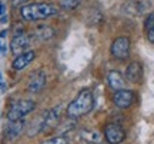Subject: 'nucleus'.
Returning <instances> with one entry per match:
<instances>
[{
	"instance_id": "f3484780",
	"label": "nucleus",
	"mask_w": 154,
	"mask_h": 144,
	"mask_svg": "<svg viewBox=\"0 0 154 144\" xmlns=\"http://www.w3.org/2000/svg\"><path fill=\"white\" fill-rule=\"evenodd\" d=\"M40 144H69V139L66 136H54L47 140H43Z\"/></svg>"
},
{
	"instance_id": "4468645a",
	"label": "nucleus",
	"mask_w": 154,
	"mask_h": 144,
	"mask_svg": "<svg viewBox=\"0 0 154 144\" xmlns=\"http://www.w3.org/2000/svg\"><path fill=\"white\" fill-rule=\"evenodd\" d=\"M24 124L26 123L23 120H19V121H10V124L6 127L5 130V136L7 140H14L16 137H19L22 131L24 130Z\"/></svg>"
},
{
	"instance_id": "20e7f679",
	"label": "nucleus",
	"mask_w": 154,
	"mask_h": 144,
	"mask_svg": "<svg viewBox=\"0 0 154 144\" xmlns=\"http://www.w3.org/2000/svg\"><path fill=\"white\" fill-rule=\"evenodd\" d=\"M130 47H131L130 39L127 36H120V37L113 40V43L110 46V53L117 60H126L130 56Z\"/></svg>"
},
{
	"instance_id": "dca6fc26",
	"label": "nucleus",
	"mask_w": 154,
	"mask_h": 144,
	"mask_svg": "<svg viewBox=\"0 0 154 144\" xmlns=\"http://www.w3.org/2000/svg\"><path fill=\"white\" fill-rule=\"evenodd\" d=\"M36 39L38 40H50L53 36H54V29L51 27V26H37L36 30H34V34H33Z\"/></svg>"
},
{
	"instance_id": "9b49d317",
	"label": "nucleus",
	"mask_w": 154,
	"mask_h": 144,
	"mask_svg": "<svg viewBox=\"0 0 154 144\" xmlns=\"http://www.w3.org/2000/svg\"><path fill=\"white\" fill-rule=\"evenodd\" d=\"M150 7V3H143V2H136V0H128L121 6V9L127 14H141Z\"/></svg>"
},
{
	"instance_id": "6e6552de",
	"label": "nucleus",
	"mask_w": 154,
	"mask_h": 144,
	"mask_svg": "<svg viewBox=\"0 0 154 144\" xmlns=\"http://www.w3.org/2000/svg\"><path fill=\"white\" fill-rule=\"evenodd\" d=\"M46 84V73L43 70H34L29 76L27 90L30 93H38Z\"/></svg>"
},
{
	"instance_id": "a211bd4d",
	"label": "nucleus",
	"mask_w": 154,
	"mask_h": 144,
	"mask_svg": "<svg viewBox=\"0 0 154 144\" xmlns=\"http://www.w3.org/2000/svg\"><path fill=\"white\" fill-rule=\"evenodd\" d=\"M82 3V0H60V6L67 10H73Z\"/></svg>"
},
{
	"instance_id": "f03ea898",
	"label": "nucleus",
	"mask_w": 154,
	"mask_h": 144,
	"mask_svg": "<svg viewBox=\"0 0 154 144\" xmlns=\"http://www.w3.org/2000/svg\"><path fill=\"white\" fill-rule=\"evenodd\" d=\"M57 13H59V7L53 3H29V5L22 6V9H20V16L26 22L44 20Z\"/></svg>"
},
{
	"instance_id": "0eeeda50",
	"label": "nucleus",
	"mask_w": 154,
	"mask_h": 144,
	"mask_svg": "<svg viewBox=\"0 0 154 144\" xmlns=\"http://www.w3.org/2000/svg\"><path fill=\"white\" fill-rule=\"evenodd\" d=\"M113 103L119 109H128L134 103V93L128 89L117 90L113 94Z\"/></svg>"
},
{
	"instance_id": "6ab92c4d",
	"label": "nucleus",
	"mask_w": 154,
	"mask_h": 144,
	"mask_svg": "<svg viewBox=\"0 0 154 144\" xmlns=\"http://www.w3.org/2000/svg\"><path fill=\"white\" fill-rule=\"evenodd\" d=\"M153 24H154V13H151V14L146 19V22H144V29H146V30H149Z\"/></svg>"
},
{
	"instance_id": "9d476101",
	"label": "nucleus",
	"mask_w": 154,
	"mask_h": 144,
	"mask_svg": "<svg viewBox=\"0 0 154 144\" xmlns=\"http://www.w3.org/2000/svg\"><path fill=\"white\" fill-rule=\"evenodd\" d=\"M126 78L130 83H138L143 78V66L140 61H130L127 64Z\"/></svg>"
},
{
	"instance_id": "2eb2a0df",
	"label": "nucleus",
	"mask_w": 154,
	"mask_h": 144,
	"mask_svg": "<svg viewBox=\"0 0 154 144\" xmlns=\"http://www.w3.org/2000/svg\"><path fill=\"white\" fill-rule=\"evenodd\" d=\"M79 136L82 137V140L87 141L91 144H100L101 143V134L96 130H90V128H82L79 131Z\"/></svg>"
},
{
	"instance_id": "423d86ee",
	"label": "nucleus",
	"mask_w": 154,
	"mask_h": 144,
	"mask_svg": "<svg viewBox=\"0 0 154 144\" xmlns=\"http://www.w3.org/2000/svg\"><path fill=\"white\" fill-rule=\"evenodd\" d=\"M32 37L33 36H30V34H20V36H14L10 41V50L11 53L14 56H19L24 53V51H27L30 44H32Z\"/></svg>"
},
{
	"instance_id": "7ed1b4c3",
	"label": "nucleus",
	"mask_w": 154,
	"mask_h": 144,
	"mask_svg": "<svg viewBox=\"0 0 154 144\" xmlns=\"http://www.w3.org/2000/svg\"><path fill=\"white\" fill-rule=\"evenodd\" d=\"M36 107V103L33 100H19L14 101L9 106V110H7V120L9 121H19L23 120V117L32 113Z\"/></svg>"
},
{
	"instance_id": "b1692460",
	"label": "nucleus",
	"mask_w": 154,
	"mask_h": 144,
	"mask_svg": "<svg viewBox=\"0 0 154 144\" xmlns=\"http://www.w3.org/2000/svg\"><path fill=\"white\" fill-rule=\"evenodd\" d=\"M7 20H9V16H7V14H3L2 19H0V23H7Z\"/></svg>"
},
{
	"instance_id": "5701e85b",
	"label": "nucleus",
	"mask_w": 154,
	"mask_h": 144,
	"mask_svg": "<svg viewBox=\"0 0 154 144\" xmlns=\"http://www.w3.org/2000/svg\"><path fill=\"white\" fill-rule=\"evenodd\" d=\"M3 14H6V6L3 2H0V16H3Z\"/></svg>"
},
{
	"instance_id": "a878e982",
	"label": "nucleus",
	"mask_w": 154,
	"mask_h": 144,
	"mask_svg": "<svg viewBox=\"0 0 154 144\" xmlns=\"http://www.w3.org/2000/svg\"><path fill=\"white\" fill-rule=\"evenodd\" d=\"M2 47H3V44H2V43H0V53H2Z\"/></svg>"
},
{
	"instance_id": "1a4fd4ad",
	"label": "nucleus",
	"mask_w": 154,
	"mask_h": 144,
	"mask_svg": "<svg viewBox=\"0 0 154 144\" xmlns=\"http://www.w3.org/2000/svg\"><path fill=\"white\" fill-rule=\"evenodd\" d=\"M34 59H36V51L27 50V51H24V53H22V54H19L14 57V60L11 63V67H13V70L20 72L23 69H26Z\"/></svg>"
},
{
	"instance_id": "4be33fe9",
	"label": "nucleus",
	"mask_w": 154,
	"mask_h": 144,
	"mask_svg": "<svg viewBox=\"0 0 154 144\" xmlns=\"http://www.w3.org/2000/svg\"><path fill=\"white\" fill-rule=\"evenodd\" d=\"M0 89L2 90H6V83H5V78H3V74L0 72Z\"/></svg>"
},
{
	"instance_id": "f257e3e1",
	"label": "nucleus",
	"mask_w": 154,
	"mask_h": 144,
	"mask_svg": "<svg viewBox=\"0 0 154 144\" xmlns=\"http://www.w3.org/2000/svg\"><path fill=\"white\" fill-rule=\"evenodd\" d=\"M94 107V96L90 89H83L79 94L72 100V103L67 106L66 114L72 120L79 118L82 116H86Z\"/></svg>"
},
{
	"instance_id": "39448f33",
	"label": "nucleus",
	"mask_w": 154,
	"mask_h": 144,
	"mask_svg": "<svg viewBox=\"0 0 154 144\" xmlns=\"http://www.w3.org/2000/svg\"><path fill=\"white\" fill-rule=\"evenodd\" d=\"M104 139L109 144H120L126 139V131L116 123H109L104 127Z\"/></svg>"
},
{
	"instance_id": "412c9836",
	"label": "nucleus",
	"mask_w": 154,
	"mask_h": 144,
	"mask_svg": "<svg viewBox=\"0 0 154 144\" xmlns=\"http://www.w3.org/2000/svg\"><path fill=\"white\" fill-rule=\"evenodd\" d=\"M27 0H11V5L14 6V7H17V6H22V5H24Z\"/></svg>"
},
{
	"instance_id": "ddd939ff",
	"label": "nucleus",
	"mask_w": 154,
	"mask_h": 144,
	"mask_svg": "<svg viewBox=\"0 0 154 144\" xmlns=\"http://www.w3.org/2000/svg\"><path fill=\"white\" fill-rule=\"evenodd\" d=\"M124 83H126V81H124V78H123L120 72L110 70V72L107 73V84H109L114 91L124 89Z\"/></svg>"
},
{
	"instance_id": "393cba45",
	"label": "nucleus",
	"mask_w": 154,
	"mask_h": 144,
	"mask_svg": "<svg viewBox=\"0 0 154 144\" xmlns=\"http://www.w3.org/2000/svg\"><path fill=\"white\" fill-rule=\"evenodd\" d=\"M6 36H7V30H2V32H0V37L3 39V37H6Z\"/></svg>"
},
{
	"instance_id": "f8f14e48",
	"label": "nucleus",
	"mask_w": 154,
	"mask_h": 144,
	"mask_svg": "<svg viewBox=\"0 0 154 144\" xmlns=\"http://www.w3.org/2000/svg\"><path fill=\"white\" fill-rule=\"evenodd\" d=\"M61 116V106H56L53 109H50L49 111H46V117H44V127L43 131L49 130V128L57 126V123L60 120Z\"/></svg>"
},
{
	"instance_id": "aec40b11",
	"label": "nucleus",
	"mask_w": 154,
	"mask_h": 144,
	"mask_svg": "<svg viewBox=\"0 0 154 144\" xmlns=\"http://www.w3.org/2000/svg\"><path fill=\"white\" fill-rule=\"evenodd\" d=\"M147 40H149L150 43L154 44V24L147 30Z\"/></svg>"
}]
</instances>
